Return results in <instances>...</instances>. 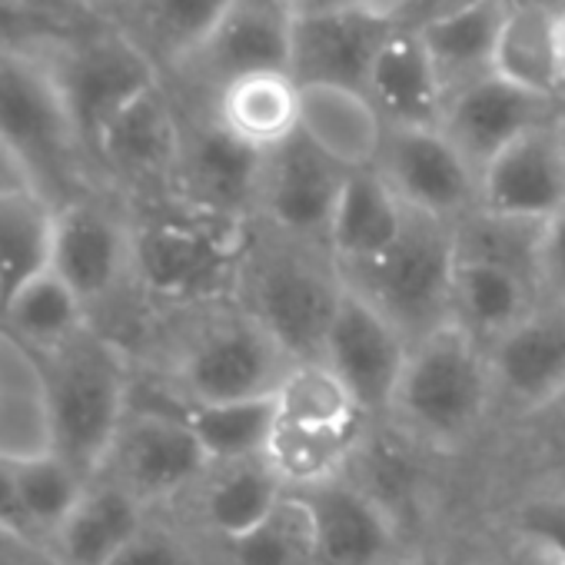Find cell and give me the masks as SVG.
I'll return each mask as SVG.
<instances>
[{
    "instance_id": "1",
    "label": "cell",
    "mask_w": 565,
    "mask_h": 565,
    "mask_svg": "<svg viewBox=\"0 0 565 565\" xmlns=\"http://www.w3.org/2000/svg\"><path fill=\"white\" fill-rule=\"evenodd\" d=\"M343 294L347 279L327 246L249 220L233 300L276 337L294 363L323 356Z\"/></svg>"
},
{
    "instance_id": "2",
    "label": "cell",
    "mask_w": 565,
    "mask_h": 565,
    "mask_svg": "<svg viewBox=\"0 0 565 565\" xmlns=\"http://www.w3.org/2000/svg\"><path fill=\"white\" fill-rule=\"evenodd\" d=\"M495 419L489 350L446 323L409 347L390 416L383 419L419 452L466 449Z\"/></svg>"
},
{
    "instance_id": "3",
    "label": "cell",
    "mask_w": 565,
    "mask_h": 565,
    "mask_svg": "<svg viewBox=\"0 0 565 565\" xmlns=\"http://www.w3.org/2000/svg\"><path fill=\"white\" fill-rule=\"evenodd\" d=\"M51 452L84 479L100 472L130 416V383L117 347L90 330L38 353Z\"/></svg>"
},
{
    "instance_id": "4",
    "label": "cell",
    "mask_w": 565,
    "mask_h": 565,
    "mask_svg": "<svg viewBox=\"0 0 565 565\" xmlns=\"http://www.w3.org/2000/svg\"><path fill=\"white\" fill-rule=\"evenodd\" d=\"M0 157L54 206L81 196L87 157L44 57L0 54Z\"/></svg>"
},
{
    "instance_id": "5",
    "label": "cell",
    "mask_w": 565,
    "mask_h": 565,
    "mask_svg": "<svg viewBox=\"0 0 565 565\" xmlns=\"http://www.w3.org/2000/svg\"><path fill=\"white\" fill-rule=\"evenodd\" d=\"M249 223L220 220L177 200V210L134 226V273L173 303L206 307L233 300Z\"/></svg>"
},
{
    "instance_id": "6",
    "label": "cell",
    "mask_w": 565,
    "mask_h": 565,
    "mask_svg": "<svg viewBox=\"0 0 565 565\" xmlns=\"http://www.w3.org/2000/svg\"><path fill=\"white\" fill-rule=\"evenodd\" d=\"M456 259V223L409 210L403 233L383 256L340 273L413 347L452 323Z\"/></svg>"
},
{
    "instance_id": "7",
    "label": "cell",
    "mask_w": 565,
    "mask_h": 565,
    "mask_svg": "<svg viewBox=\"0 0 565 565\" xmlns=\"http://www.w3.org/2000/svg\"><path fill=\"white\" fill-rule=\"evenodd\" d=\"M200 323L186 337L173 383L180 406H213L239 399H266L294 366L276 337L236 300L200 307Z\"/></svg>"
},
{
    "instance_id": "8",
    "label": "cell",
    "mask_w": 565,
    "mask_h": 565,
    "mask_svg": "<svg viewBox=\"0 0 565 565\" xmlns=\"http://www.w3.org/2000/svg\"><path fill=\"white\" fill-rule=\"evenodd\" d=\"M44 61L74 127V137L90 163L107 127L134 100L167 81L163 71L107 21L87 24Z\"/></svg>"
},
{
    "instance_id": "9",
    "label": "cell",
    "mask_w": 565,
    "mask_h": 565,
    "mask_svg": "<svg viewBox=\"0 0 565 565\" xmlns=\"http://www.w3.org/2000/svg\"><path fill=\"white\" fill-rule=\"evenodd\" d=\"M297 14L290 0H233L196 44V51L167 77V84L206 104L220 87L249 74H290ZM294 77V74H290Z\"/></svg>"
},
{
    "instance_id": "10",
    "label": "cell",
    "mask_w": 565,
    "mask_h": 565,
    "mask_svg": "<svg viewBox=\"0 0 565 565\" xmlns=\"http://www.w3.org/2000/svg\"><path fill=\"white\" fill-rule=\"evenodd\" d=\"M263 177V153L239 143L206 104L183 110V143L173 173V193L180 203L220 216L249 223L256 220V196Z\"/></svg>"
},
{
    "instance_id": "11",
    "label": "cell",
    "mask_w": 565,
    "mask_h": 565,
    "mask_svg": "<svg viewBox=\"0 0 565 565\" xmlns=\"http://www.w3.org/2000/svg\"><path fill=\"white\" fill-rule=\"evenodd\" d=\"M373 170L413 213L459 223L479 206V173L439 127L386 130Z\"/></svg>"
},
{
    "instance_id": "12",
    "label": "cell",
    "mask_w": 565,
    "mask_h": 565,
    "mask_svg": "<svg viewBox=\"0 0 565 565\" xmlns=\"http://www.w3.org/2000/svg\"><path fill=\"white\" fill-rule=\"evenodd\" d=\"M107 466L114 469L110 482L153 505L190 492L210 469V459L183 409H130Z\"/></svg>"
},
{
    "instance_id": "13",
    "label": "cell",
    "mask_w": 565,
    "mask_h": 565,
    "mask_svg": "<svg viewBox=\"0 0 565 565\" xmlns=\"http://www.w3.org/2000/svg\"><path fill=\"white\" fill-rule=\"evenodd\" d=\"M409 340L356 290L347 287L323 343V363L347 383L370 423L390 416Z\"/></svg>"
},
{
    "instance_id": "14",
    "label": "cell",
    "mask_w": 565,
    "mask_h": 565,
    "mask_svg": "<svg viewBox=\"0 0 565 565\" xmlns=\"http://www.w3.org/2000/svg\"><path fill=\"white\" fill-rule=\"evenodd\" d=\"M347 170L320 153L307 137H294L263 157L256 220L282 236L327 246L333 210Z\"/></svg>"
},
{
    "instance_id": "15",
    "label": "cell",
    "mask_w": 565,
    "mask_h": 565,
    "mask_svg": "<svg viewBox=\"0 0 565 565\" xmlns=\"http://www.w3.org/2000/svg\"><path fill=\"white\" fill-rule=\"evenodd\" d=\"M495 419L509 426L542 413L565 393V307L542 303L489 347Z\"/></svg>"
},
{
    "instance_id": "16",
    "label": "cell",
    "mask_w": 565,
    "mask_h": 565,
    "mask_svg": "<svg viewBox=\"0 0 565 565\" xmlns=\"http://www.w3.org/2000/svg\"><path fill=\"white\" fill-rule=\"evenodd\" d=\"M555 114H558V100L539 97L532 90H522L489 74L449 94L439 130L476 167V173H482L505 147L552 124Z\"/></svg>"
},
{
    "instance_id": "17",
    "label": "cell",
    "mask_w": 565,
    "mask_h": 565,
    "mask_svg": "<svg viewBox=\"0 0 565 565\" xmlns=\"http://www.w3.org/2000/svg\"><path fill=\"white\" fill-rule=\"evenodd\" d=\"M297 499L313 525L317 565H393L406 555L399 519L353 476Z\"/></svg>"
},
{
    "instance_id": "18",
    "label": "cell",
    "mask_w": 565,
    "mask_h": 565,
    "mask_svg": "<svg viewBox=\"0 0 565 565\" xmlns=\"http://www.w3.org/2000/svg\"><path fill=\"white\" fill-rule=\"evenodd\" d=\"M124 269H134V226L90 196L57 206L51 273L67 282L84 307L107 297Z\"/></svg>"
},
{
    "instance_id": "19",
    "label": "cell",
    "mask_w": 565,
    "mask_h": 565,
    "mask_svg": "<svg viewBox=\"0 0 565 565\" xmlns=\"http://www.w3.org/2000/svg\"><path fill=\"white\" fill-rule=\"evenodd\" d=\"M183 143V107L163 81L134 100L100 137L94 163L130 186H173Z\"/></svg>"
},
{
    "instance_id": "20",
    "label": "cell",
    "mask_w": 565,
    "mask_h": 565,
    "mask_svg": "<svg viewBox=\"0 0 565 565\" xmlns=\"http://www.w3.org/2000/svg\"><path fill=\"white\" fill-rule=\"evenodd\" d=\"M479 210L529 223L565 210V153L555 120L519 137L479 173Z\"/></svg>"
},
{
    "instance_id": "21",
    "label": "cell",
    "mask_w": 565,
    "mask_h": 565,
    "mask_svg": "<svg viewBox=\"0 0 565 565\" xmlns=\"http://www.w3.org/2000/svg\"><path fill=\"white\" fill-rule=\"evenodd\" d=\"M396 24L399 21L380 11L297 18L294 67H290L294 81L363 90L383 41Z\"/></svg>"
},
{
    "instance_id": "22",
    "label": "cell",
    "mask_w": 565,
    "mask_h": 565,
    "mask_svg": "<svg viewBox=\"0 0 565 565\" xmlns=\"http://www.w3.org/2000/svg\"><path fill=\"white\" fill-rule=\"evenodd\" d=\"M363 94L390 130L439 127L449 100L419 31L403 21L386 34Z\"/></svg>"
},
{
    "instance_id": "23",
    "label": "cell",
    "mask_w": 565,
    "mask_h": 565,
    "mask_svg": "<svg viewBox=\"0 0 565 565\" xmlns=\"http://www.w3.org/2000/svg\"><path fill=\"white\" fill-rule=\"evenodd\" d=\"M386 130L390 127L363 90L300 84V137H307L347 173L376 167Z\"/></svg>"
},
{
    "instance_id": "24",
    "label": "cell",
    "mask_w": 565,
    "mask_h": 565,
    "mask_svg": "<svg viewBox=\"0 0 565 565\" xmlns=\"http://www.w3.org/2000/svg\"><path fill=\"white\" fill-rule=\"evenodd\" d=\"M539 307V287L525 273L489 259H456L452 323L462 327L486 350L512 333L522 320H529Z\"/></svg>"
},
{
    "instance_id": "25",
    "label": "cell",
    "mask_w": 565,
    "mask_h": 565,
    "mask_svg": "<svg viewBox=\"0 0 565 565\" xmlns=\"http://www.w3.org/2000/svg\"><path fill=\"white\" fill-rule=\"evenodd\" d=\"M196 492V525L206 539L230 545L263 525L276 505L287 499L266 459H236V462H210L203 479L193 486Z\"/></svg>"
},
{
    "instance_id": "26",
    "label": "cell",
    "mask_w": 565,
    "mask_h": 565,
    "mask_svg": "<svg viewBox=\"0 0 565 565\" xmlns=\"http://www.w3.org/2000/svg\"><path fill=\"white\" fill-rule=\"evenodd\" d=\"M210 114L239 143L273 153L300 134V84L290 74H249L206 100Z\"/></svg>"
},
{
    "instance_id": "27",
    "label": "cell",
    "mask_w": 565,
    "mask_h": 565,
    "mask_svg": "<svg viewBox=\"0 0 565 565\" xmlns=\"http://www.w3.org/2000/svg\"><path fill=\"white\" fill-rule=\"evenodd\" d=\"M233 0H117L104 18L170 77Z\"/></svg>"
},
{
    "instance_id": "28",
    "label": "cell",
    "mask_w": 565,
    "mask_h": 565,
    "mask_svg": "<svg viewBox=\"0 0 565 565\" xmlns=\"http://www.w3.org/2000/svg\"><path fill=\"white\" fill-rule=\"evenodd\" d=\"M406 206L386 186L376 170H356L347 177L333 223L327 233V249L340 269L370 263L383 256L406 226Z\"/></svg>"
},
{
    "instance_id": "29",
    "label": "cell",
    "mask_w": 565,
    "mask_h": 565,
    "mask_svg": "<svg viewBox=\"0 0 565 565\" xmlns=\"http://www.w3.org/2000/svg\"><path fill=\"white\" fill-rule=\"evenodd\" d=\"M509 0H486V4L413 24L429 51V61L446 87V97L492 74L495 47L509 21Z\"/></svg>"
},
{
    "instance_id": "30",
    "label": "cell",
    "mask_w": 565,
    "mask_h": 565,
    "mask_svg": "<svg viewBox=\"0 0 565 565\" xmlns=\"http://www.w3.org/2000/svg\"><path fill=\"white\" fill-rule=\"evenodd\" d=\"M57 206L31 186H0V317L51 273Z\"/></svg>"
},
{
    "instance_id": "31",
    "label": "cell",
    "mask_w": 565,
    "mask_h": 565,
    "mask_svg": "<svg viewBox=\"0 0 565 565\" xmlns=\"http://www.w3.org/2000/svg\"><path fill=\"white\" fill-rule=\"evenodd\" d=\"M147 505L117 482L87 486L57 532V565H110L143 529Z\"/></svg>"
},
{
    "instance_id": "32",
    "label": "cell",
    "mask_w": 565,
    "mask_h": 565,
    "mask_svg": "<svg viewBox=\"0 0 565 565\" xmlns=\"http://www.w3.org/2000/svg\"><path fill=\"white\" fill-rule=\"evenodd\" d=\"M363 433H330V429H310V426L276 419L263 459L276 476V482L282 486V492L307 495L353 472V459Z\"/></svg>"
},
{
    "instance_id": "33",
    "label": "cell",
    "mask_w": 565,
    "mask_h": 565,
    "mask_svg": "<svg viewBox=\"0 0 565 565\" xmlns=\"http://www.w3.org/2000/svg\"><path fill=\"white\" fill-rule=\"evenodd\" d=\"M276 419L330 429V433H363L370 426L356 396L323 360H297L273 393Z\"/></svg>"
},
{
    "instance_id": "34",
    "label": "cell",
    "mask_w": 565,
    "mask_h": 565,
    "mask_svg": "<svg viewBox=\"0 0 565 565\" xmlns=\"http://www.w3.org/2000/svg\"><path fill=\"white\" fill-rule=\"evenodd\" d=\"M562 38H565L562 18L512 4L509 21L502 28V38H499V47H495L492 74L522 87V90L558 100Z\"/></svg>"
},
{
    "instance_id": "35",
    "label": "cell",
    "mask_w": 565,
    "mask_h": 565,
    "mask_svg": "<svg viewBox=\"0 0 565 565\" xmlns=\"http://www.w3.org/2000/svg\"><path fill=\"white\" fill-rule=\"evenodd\" d=\"M180 409L210 462H236V459L263 456L276 426L273 396L213 403V406H180Z\"/></svg>"
},
{
    "instance_id": "36",
    "label": "cell",
    "mask_w": 565,
    "mask_h": 565,
    "mask_svg": "<svg viewBox=\"0 0 565 565\" xmlns=\"http://www.w3.org/2000/svg\"><path fill=\"white\" fill-rule=\"evenodd\" d=\"M0 327H8L34 353L54 350L84 330V303L64 279L47 273L8 307Z\"/></svg>"
},
{
    "instance_id": "37",
    "label": "cell",
    "mask_w": 565,
    "mask_h": 565,
    "mask_svg": "<svg viewBox=\"0 0 565 565\" xmlns=\"http://www.w3.org/2000/svg\"><path fill=\"white\" fill-rule=\"evenodd\" d=\"M11 466L34 532L41 535V542L47 532L57 535L71 512L77 509V502L84 499L87 479L51 449L38 456H11Z\"/></svg>"
},
{
    "instance_id": "38",
    "label": "cell",
    "mask_w": 565,
    "mask_h": 565,
    "mask_svg": "<svg viewBox=\"0 0 565 565\" xmlns=\"http://www.w3.org/2000/svg\"><path fill=\"white\" fill-rule=\"evenodd\" d=\"M216 552L223 565H317L313 525L297 495H287L263 525Z\"/></svg>"
},
{
    "instance_id": "39",
    "label": "cell",
    "mask_w": 565,
    "mask_h": 565,
    "mask_svg": "<svg viewBox=\"0 0 565 565\" xmlns=\"http://www.w3.org/2000/svg\"><path fill=\"white\" fill-rule=\"evenodd\" d=\"M539 236H542V223L512 220V216H499V213L476 206L469 216H462L456 223V253L469 256V259H489V263L512 266L535 282Z\"/></svg>"
},
{
    "instance_id": "40",
    "label": "cell",
    "mask_w": 565,
    "mask_h": 565,
    "mask_svg": "<svg viewBox=\"0 0 565 565\" xmlns=\"http://www.w3.org/2000/svg\"><path fill=\"white\" fill-rule=\"evenodd\" d=\"M94 24V21H87ZM87 24L51 18L24 0H0V54H24V57H47L64 41H71Z\"/></svg>"
},
{
    "instance_id": "41",
    "label": "cell",
    "mask_w": 565,
    "mask_h": 565,
    "mask_svg": "<svg viewBox=\"0 0 565 565\" xmlns=\"http://www.w3.org/2000/svg\"><path fill=\"white\" fill-rule=\"evenodd\" d=\"M525 462L548 479L542 492L565 495V393L542 413L515 423Z\"/></svg>"
},
{
    "instance_id": "42",
    "label": "cell",
    "mask_w": 565,
    "mask_h": 565,
    "mask_svg": "<svg viewBox=\"0 0 565 565\" xmlns=\"http://www.w3.org/2000/svg\"><path fill=\"white\" fill-rule=\"evenodd\" d=\"M110 565H210L200 545L160 522H143V529L124 545V552Z\"/></svg>"
},
{
    "instance_id": "43",
    "label": "cell",
    "mask_w": 565,
    "mask_h": 565,
    "mask_svg": "<svg viewBox=\"0 0 565 565\" xmlns=\"http://www.w3.org/2000/svg\"><path fill=\"white\" fill-rule=\"evenodd\" d=\"M535 282L542 303L565 307V210L542 223L539 256H535Z\"/></svg>"
},
{
    "instance_id": "44",
    "label": "cell",
    "mask_w": 565,
    "mask_h": 565,
    "mask_svg": "<svg viewBox=\"0 0 565 565\" xmlns=\"http://www.w3.org/2000/svg\"><path fill=\"white\" fill-rule=\"evenodd\" d=\"M515 532L535 535L565 555V495L539 492V495L525 499L515 515Z\"/></svg>"
},
{
    "instance_id": "45",
    "label": "cell",
    "mask_w": 565,
    "mask_h": 565,
    "mask_svg": "<svg viewBox=\"0 0 565 565\" xmlns=\"http://www.w3.org/2000/svg\"><path fill=\"white\" fill-rule=\"evenodd\" d=\"M486 565H565V555L535 535L512 532V539L505 545H499L486 558Z\"/></svg>"
},
{
    "instance_id": "46",
    "label": "cell",
    "mask_w": 565,
    "mask_h": 565,
    "mask_svg": "<svg viewBox=\"0 0 565 565\" xmlns=\"http://www.w3.org/2000/svg\"><path fill=\"white\" fill-rule=\"evenodd\" d=\"M0 525H8L34 542H41V535L34 532L28 512H24V502H21V492H18V479H14V466H11V456L0 452Z\"/></svg>"
},
{
    "instance_id": "47",
    "label": "cell",
    "mask_w": 565,
    "mask_h": 565,
    "mask_svg": "<svg viewBox=\"0 0 565 565\" xmlns=\"http://www.w3.org/2000/svg\"><path fill=\"white\" fill-rule=\"evenodd\" d=\"M0 565H54L44 542H34L8 525H0Z\"/></svg>"
},
{
    "instance_id": "48",
    "label": "cell",
    "mask_w": 565,
    "mask_h": 565,
    "mask_svg": "<svg viewBox=\"0 0 565 565\" xmlns=\"http://www.w3.org/2000/svg\"><path fill=\"white\" fill-rule=\"evenodd\" d=\"M290 8L297 18H317V14H347V11H380V0H290Z\"/></svg>"
},
{
    "instance_id": "49",
    "label": "cell",
    "mask_w": 565,
    "mask_h": 565,
    "mask_svg": "<svg viewBox=\"0 0 565 565\" xmlns=\"http://www.w3.org/2000/svg\"><path fill=\"white\" fill-rule=\"evenodd\" d=\"M476 4H486V0H416V4L403 14V24H423L429 18L462 11V8H476Z\"/></svg>"
},
{
    "instance_id": "50",
    "label": "cell",
    "mask_w": 565,
    "mask_h": 565,
    "mask_svg": "<svg viewBox=\"0 0 565 565\" xmlns=\"http://www.w3.org/2000/svg\"><path fill=\"white\" fill-rule=\"evenodd\" d=\"M24 4L51 14V18H61V21H74V24H87V21H100V18H90L77 0H24Z\"/></svg>"
},
{
    "instance_id": "51",
    "label": "cell",
    "mask_w": 565,
    "mask_h": 565,
    "mask_svg": "<svg viewBox=\"0 0 565 565\" xmlns=\"http://www.w3.org/2000/svg\"><path fill=\"white\" fill-rule=\"evenodd\" d=\"M509 4L542 11V14H552V18H565V0H509Z\"/></svg>"
},
{
    "instance_id": "52",
    "label": "cell",
    "mask_w": 565,
    "mask_h": 565,
    "mask_svg": "<svg viewBox=\"0 0 565 565\" xmlns=\"http://www.w3.org/2000/svg\"><path fill=\"white\" fill-rule=\"evenodd\" d=\"M416 4V0H380V11L393 21H403V14Z\"/></svg>"
},
{
    "instance_id": "53",
    "label": "cell",
    "mask_w": 565,
    "mask_h": 565,
    "mask_svg": "<svg viewBox=\"0 0 565 565\" xmlns=\"http://www.w3.org/2000/svg\"><path fill=\"white\" fill-rule=\"evenodd\" d=\"M77 4H81L90 18H100V21H104V18L110 14V8L117 4V0H77Z\"/></svg>"
},
{
    "instance_id": "54",
    "label": "cell",
    "mask_w": 565,
    "mask_h": 565,
    "mask_svg": "<svg viewBox=\"0 0 565 565\" xmlns=\"http://www.w3.org/2000/svg\"><path fill=\"white\" fill-rule=\"evenodd\" d=\"M555 134H558V143H562V153H565V104H558V114H555Z\"/></svg>"
},
{
    "instance_id": "55",
    "label": "cell",
    "mask_w": 565,
    "mask_h": 565,
    "mask_svg": "<svg viewBox=\"0 0 565 565\" xmlns=\"http://www.w3.org/2000/svg\"><path fill=\"white\" fill-rule=\"evenodd\" d=\"M393 565H429V562H423V558H413V555H399Z\"/></svg>"
},
{
    "instance_id": "56",
    "label": "cell",
    "mask_w": 565,
    "mask_h": 565,
    "mask_svg": "<svg viewBox=\"0 0 565 565\" xmlns=\"http://www.w3.org/2000/svg\"><path fill=\"white\" fill-rule=\"evenodd\" d=\"M562 24H565V18H562Z\"/></svg>"
}]
</instances>
